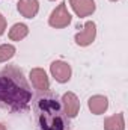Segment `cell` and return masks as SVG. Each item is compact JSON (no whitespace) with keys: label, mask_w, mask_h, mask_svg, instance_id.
I'll use <instances>...</instances> for the list:
<instances>
[{"label":"cell","mask_w":128,"mask_h":130,"mask_svg":"<svg viewBox=\"0 0 128 130\" xmlns=\"http://www.w3.org/2000/svg\"><path fill=\"white\" fill-rule=\"evenodd\" d=\"M32 101V88L17 65H8L0 70V109L9 112H23Z\"/></svg>","instance_id":"cell-1"},{"label":"cell","mask_w":128,"mask_h":130,"mask_svg":"<svg viewBox=\"0 0 128 130\" xmlns=\"http://www.w3.org/2000/svg\"><path fill=\"white\" fill-rule=\"evenodd\" d=\"M39 130H65V113L62 104L53 95H41L33 104Z\"/></svg>","instance_id":"cell-2"},{"label":"cell","mask_w":128,"mask_h":130,"mask_svg":"<svg viewBox=\"0 0 128 130\" xmlns=\"http://www.w3.org/2000/svg\"><path fill=\"white\" fill-rule=\"evenodd\" d=\"M71 23V15L66 9V3L62 2L50 15L48 18V24L51 27H56V29H62V27H66L68 24Z\"/></svg>","instance_id":"cell-3"},{"label":"cell","mask_w":128,"mask_h":130,"mask_svg":"<svg viewBox=\"0 0 128 130\" xmlns=\"http://www.w3.org/2000/svg\"><path fill=\"white\" fill-rule=\"evenodd\" d=\"M62 109L66 118H75L80 110V101L74 92H66L62 97Z\"/></svg>","instance_id":"cell-4"},{"label":"cell","mask_w":128,"mask_h":130,"mask_svg":"<svg viewBox=\"0 0 128 130\" xmlns=\"http://www.w3.org/2000/svg\"><path fill=\"white\" fill-rule=\"evenodd\" d=\"M29 77H30V82L35 86V89H38L39 92H47L50 89V82H48L47 73L42 68H33Z\"/></svg>","instance_id":"cell-5"},{"label":"cell","mask_w":128,"mask_h":130,"mask_svg":"<svg viewBox=\"0 0 128 130\" xmlns=\"http://www.w3.org/2000/svg\"><path fill=\"white\" fill-rule=\"evenodd\" d=\"M95 35H96L95 23H94V21H88V23H84L83 30L75 35V42H77L78 45L86 47V45H89V44H92V42H94Z\"/></svg>","instance_id":"cell-6"},{"label":"cell","mask_w":128,"mask_h":130,"mask_svg":"<svg viewBox=\"0 0 128 130\" xmlns=\"http://www.w3.org/2000/svg\"><path fill=\"white\" fill-rule=\"evenodd\" d=\"M50 71L59 83H65L71 79V67L63 61H54L50 65Z\"/></svg>","instance_id":"cell-7"},{"label":"cell","mask_w":128,"mask_h":130,"mask_svg":"<svg viewBox=\"0 0 128 130\" xmlns=\"http://www.w3.org/2000/svg\"><path fill=\"white\" fill-rule=\"evenodd\" d=\"M69 5L72 6L74 12L80 18L88 17L95 11V2L94 0H69Z\"/></svg>","instance_id":"cell-8"},{"label":"cell","mask_w":128,"mask_h":130,"mask_svg":"<svg viewBox=\"0 0 128 130\" xmlns=\"http://www.w3.org/2000/svg\"><path fill=\"white\" fill-rule=\"evenodd\" d=\"M17 9L23 17L33 18L39 11V3H38V0H20L17 3Z\"/></svg>","instance_id":"cell-9"},{"label":"cell","mask_w":128,"mask_h":130,"mask_svg":"<svg viewBox=\"0 0 128 130\" xmlns=\"http://www.w3.org/2000/svg\"><path fill=\"white\" fill-rule=\"evenodd\" d=\"M88 106H89V109H91L92 113L101 115V113H104V112L107 110V107H109V100L104 97V95H94V97L89 98Z\"/></svg>","instance_id":"cell-10"},{"label":"cell","mask_w":128,"mask_h":130,"mask_svg":"<svg viewBox=\"0 0 128 130\" xmlns=\"http://www.w3.org/2000/svg\"><path fill=\"white\" fill-rule=\"evenodd\" d=\"M104 130H125L124 113H115L104 120Z\"/></svg>","instance_id":"cell-11"},{"label":"cell","mask_w":128,"mask_h":130,"mask_svg":"<svg viewBox=\"0 0 128 130\" xmlns=\"http://www.w3.org/2000/svg\"><path fill=\"white\" fill-rule=\"evenodd\" d=\"M29 33V27L23 23H17L12 26V29L9 30V38L12 41H21L23 38H26Z\"/></svg>","instance_id":"cell-12"},{"label":"cell","mask_w":128,"mask_h":130,"mask_svg":"<svg viewBox=\"0 0 128 130\" xmlns=\"http://www.w3.org/2000/svg\"><path fill=\"white\" fill-rule=\"evenodd\" d=\"M15 53V47L11 44H3L0 45V62H6L8 59H11Z\"/></svg>","instance_id":"cell-13"},{"label":"cell","mask_w":128,"mask_h":130,"mask_svg":"<svg viewBox=\"0 0 128 130\" xmlns=\"http://www.w3.org/2000/svg\"><path fill=\"white\" fill-rule=\"evenodd\" d=\"M5 29H6V20H5V17L0 14V35L5 33Z\"/></svg>","instance_id":"cell-14"},{"label":"cell","mask_w":128,"mask_h":130,"mask_svg":"<svg viewBox=\"0 0 128 130\" xmlns=\"http://www.w3.org/2000/svg\"><path fill=\"white\" fill-rule=\"evenodd\" d=\"M0 130H6V127H5L3 124H0Z\"/></svg>","instance_id":"cell-15"},{"label":"cell","mask_w":128,"mask_h":130,"mask_svg":"<svg viewBox=\"0 0 128 130\" xmlns=\"http://www.w3.org/2000/svg\"><path fill=\"white\" fill-rule=\"evenodd\" d=\"M112 2H116V0H112Z\"/></svg>","instance_id":"cell-16"}]
</instances>
